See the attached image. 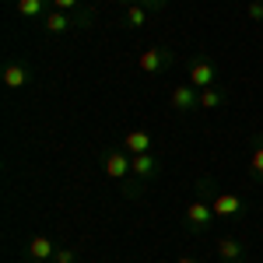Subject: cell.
I'll list each match as a JSON object with an SVG mask.
<instances>
[{
  "instance_id": "obj_1",
  "label": "cell",
  "mask_w": 263,
  "mask_h": 263,
  "mask_svg": "<svg viewBox=\"0 0 263 263\" xmlns=\"http://www.w3.org/2000/svg\"><path fill=\"white\" fill-rule=\"evenodd\" d=\"M211 207H214V218H232V214H239L246 203L239 193H218L214 200H211Z\"/></svg>"
},
{
  "instance_id": "obj_2",
  "label": "cell",
  "mask_w": 263,
  "mask_h": 263,
  "mask_svg": "<svg viewBox=\"0 0 263 263\" xmlns=\"http://www.w3.org/2000/svg\"><path fill=\"white\" fill-rule=\"evenodd\" d=\"M214 78H218L214 63L200 60V63H193V67H190V84H193V88H211V81H214Z\"/></svg>"
},
{
  "instance_id": "obj_3",
  "label": "cell",
  "mask_w": 263,
  "mask_h": 263,
  "mask_svg": "<svg viewBox=\"0 0 263 263\" xmlns=\"http://www.w3.org/2000/svg\"><path fill=\"white\" fill-rule=\"evenodd\" d=\"M172 105H176L179 112H186V109H193V105H200V95L193 91V84H179V88L172 91Z\"/></svg>"
},
{
  "instance_id": "obj_4",
  "label": "cell",
  "mask_w": 263,
  "mask_h": 263,
  "mask_svg": "<svg viewBox=\"0 0 263 263\" xmlns=\"http://www.w3.org/2000/svg\"><path fill=\"white\" fill-rule=\"evenodd\" d=\"M165 60H168V57H165L162 49H144L141 60H137V67H141L144 74H158V70L165 67Z\"/></svg>"
},
{
  "instance_id": "obj_5",
  "label": "cell",
  "mask_w": 263,
  "mask_h": 263,
  "mask_svg": "<svg viewBox=\"0 0 263 263\" xmlns=\"http://www.w3.org/2000/svg\"><path fill=\"white\" fill-rule=\"evenodd\" d=\"M186 218H190V224H197V228H200V224H207L211 218H214V207H211V203H203V200H193L190 207H186Z\"/></svg>"
},
{
  "instance_id": "obj_6",
  "label": "cell",
  "mask_w": 263,
  "mask_h": 263,
  "mask_svg": "<svg viewBox=\"0 0 263 263\" xmlns=\"http://www.w3.org/2000/svg\"><path fill=\"white\" fill-rule=\"evenodd\" d=\"M102 165H105V176H112V179H123V176L130 172V158L120 155V151H116V155H105Z\"/></svg>"
},
{
  "instance_id": "obj_7",
  "label": "cell",
  "mask_w": 263,
  "mask_h": 263,
  "mask_svg": "<svg viewBox=\"0 0 263 263\" xmlns=\"http://www.w3.org/2000/svg\"><path fill=\"white\" fill-rule=\"evenodd\" d=\"M28 256H32V260H49V256H57V246L49 242L46 235H35V239L28 242Z\"/></svg>"
},
{
  "instance_id": "obj_8",
  "label": "cell",
  "mask_w": 263,
  "mask_h": 263,
  "mask_svg": "<svg viewBox=\"0 0 263 263\" xmlns=\"http://www.w3.org/2000/svg\"><path fill=\"white\" fill-rule=\"evenodd\" d=\"M4 84H7V88H14V91H18V88H25V84H28V70H25L21 63L4 67Z\"/></svg>"
},
{
  "instance_id": "obj_9",
  "label": "cell",
  "mask_w": 263,
  "mask_h": 263,
  "mask_svg": "<svg viewBox=\"0 0 263 263\" xmlns=\"http://www.w3.org/2000/svg\"><path fill=\"white\" fill-rule=\"evenodd\" d=\"M130 172H134V176H151V172H155V155H151V151L134 155V158H130Z\"/></svg>"
},
{
  "instance_id": "obj_10",
  "label": "cell",
  "mask_w": 263,
  "mask_h": 263,
  "mask_svg": "<svg viewBox=\"0 0 263 263\" xmlns=\"http://www.w3.org/2000/svg\"><path fill=\"white\" fill-rule=\"evenodd\" d=\"M147 147H151V134H144V130L126 134V151H130V155H144Z\"/></svg>"
},
{
  "instance_id": "obj_11",
  "label": "cell",
  "mask_w": 263,
  "mask_h": 263,
  "mask_svg": "<svg viewBox=\"0 0 263 263\" xmlns=\"http://www.w3.org/2000/svg\"><path fill=\"white\" fill-rule=\"evenodd\" d=\"M218 253H221V260H239L242 256V246L235 242V239H221L218 242Z\"/></svg>"
},
{
  "instance_id": "obj_12",
  "label": "cell",
  "mask_w": 263,
  "mask_h": 263,
  "mask_svg": "<svg viewBox=\"0 0 263 263\" xmlns=\"http://www.w3.org/2000/svg\"><path fill=\"white\" fill-rule=\"evenodd\" d=\"M67 25H70V18H67L63 11H53V14H46V32H67Z\"/></svg>"
},
{
  "instance_id": "obj_13",
  "label": "cell",
  "mask_w": 263,
  "mask_h": 263,
  "mask_svg": "<svg viewBox=\"0 0 263 263\" xmlns=\"http://www.w3.org/2000/svg\"><path fill=\"white\" fill-rule=\"evenodd\" d=\"M221 102H224V95H221V91H214V88H203V91H200V105H203V109H218Z\"/></svg>"
},
{
  "instance_id": "obj_14",
  "label": "cell",
  "mask_w": 263,
  "mask_h": 263,
  "mask_svg": "<svg viewBox=\"0 0 263 263\" xmlns=\"http://www.w3.org/2000/svg\"><path fill=\"white\" fill-rule=\"evenodd\" d=\"M18 14H25V18H39L42 14V0H18Z\"/></svg>"
},
{
  "instance_id": "obj_15",
  "label": "cell",
  "mask_w": 263,
  "mask_h": 263,
  "mask_svg": "<svg viewBox=\"0 0 263 263\" xmlns=\"http://www.w3.org/2000/svg\"><path fill=\"white\" fill-rule=\"evenodd\" d=\"M126 21H130L134 28H141L144 21H147V11H144L141 4H130V11H126Z\"/></svg>"
},
{
  "instance_id": "obj_16",
  "label": "cell",
  "mask_w": 263,
  "mask_h": 263,
  "mask_svg": "<svg viewBox=\"0 0 263 263\" xmlns=\"http://www.w3.org/2000/svg\"><path fill=\"white\" fill-rule=\"evenodd\" d=\"M249 165H253V172H256V176H263V147H256V151H253Z\"/></svg>"
},
{
  "instance_id": "obj_17",
  "label": "cell",
  "mask_w": 263,
  "mask_h": 263,
  "mask_svg": "<svg viewBox=\"0 0 263 263\" xmlns=\"http://www.w3.org/2000/svg\"><path fill=\"white\" fill-rule=\"evenodd\" d=\"M249 18L253 21H263V4L256 0V4H249Z\"/></svg>"
},
{
  "instance_id": "obj_18",
  "label": "cell",
  "mask_w": 263,
  "mask_h": 263,
  "mask_svg": "<svg viewBox=\"0 0 263 263\" xmlns=\"http://www.w3.org/2000/svg\"><path fill=\"white\" fill-rule=\"evenodd\" d=\"M57 263H74V253H70V249H60V253H57Z\"/></svg>"
},
{
  "instance_id": "obj_19",
  "label": "cell",
  "mask_w": 263,
  "mask_h": 263,
  "mask_svg": "<svg viewBox=\"0 0 263 263\" xmlns=\"http://www.w3.org/2000/svg\"><path fill=\"white\" fill-rule=\"evenodd\" d=\"M53 4H57L60 11H67V7H78V0H53Z\"/></svg>"
},
{
  "instance_id": "obj_20",
  "label": "cell",
  "mask_w": 263,
  "mask_h": 263,
  "mask_svg": "<svg viewBox=\"0 0 263 263\" xmlns=\"http://www.w3.org/2000/svg\"><path fill=\"white\" fill-rule=\"evenodd\" d=\"M144 4H165V0H144Z\"/></svg>"
},
{
  "instance_id": "obj_21",
  "label": "cell",
  "mask_w": 263,
  "mask_h": 263,
  "mask_svg": "<svg viewBox=\"0 0 263 263\" xmlns=\"http://www.w3.org/2000/svg\"><path fill=\"white\" fill-rule=\"evenodd\" d=\"M176 263H193V260H176Z\"/></svg>"
},
{
  "instance_id": "obj_22",
  "label": "cell",
  "mask_w": 263,
  "mask_h": 263,
  "mask_svg": "<svg viewBox=\"0 0 263 263\" xmlns=\"http://www.w3.org/2000/svg\"><path fill=\"white\" fill-rule=\"evenodd\" d=\"M112 4H123V0H112Z\"/></svg>"
},
{
  "instance_id": "obj_23",
  "label": "cell",
  "mask_w": 263,
  "mask_h": 263,
  "mask_svg": "<svg viewBox=\"0 0 263 263\" xmlns=\"http://www.w3.org/2000/svg\"><path fill=\"white\" fill-rule=\"evenodd\" d=\"M260 147H263V144H260Z\"/></svg>"
}]
</instances>
